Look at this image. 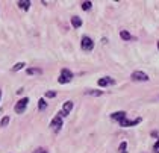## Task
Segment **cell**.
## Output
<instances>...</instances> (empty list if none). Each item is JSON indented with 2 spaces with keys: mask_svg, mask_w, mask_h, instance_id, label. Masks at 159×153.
Instances as JSON below:
<instances>
[{
  "mask_svg": "<svg viewBox=\"0 0 159 153\" xmlns=\"http://www.w3.org/2000/svg\"><path fill=\"white\" fill-rule=\"evenodd\" d=\"M73 81V73L68 70V68H62L61 70V74H59V77H58V82L64 85V83H70Z\"/></svg>",
  "mask_w": 159,
  "mask_h": 153,
  "instance_id": "6da1fadb",
  "label": "cell"
},
{
  "mask_svg": "<svg viewBox=\"0 0 159 153\" xmlns=\"http://www.w3.org/2000/svg\"><path fill=\"white\" fill-rule=\"evenodd\" d=\"M130 79H132L134 82H147L150 77H148V74H147V73L138 70V71H134V73L130 74Z\"/></svg>",
  "mask_w": 159,
  "mask_h": 153,
  "instance_id": "7a4b0ae2",
  "label": "cell"
},
{
  "mask_svg": "<svg viewBox=\"0 0 159 153\" xmlns=\"http://www.w3.org/2000/svg\"><path fill=\"white\" fill-rule=\"evenodd\" d=\"M80 47H82L84 52H91V50L94 49V41H93V38H89V36H82Z\"/></svg>",
  "mask_w": 159,
  "mask_h": 153,
  "instance_id": "3957f363",
  "label": "cell"
},
{
  "mask_svg": "<svg viewBox=\"0 0 159 153\" xmlns=\"http://www.w3.org/2000/svg\"><path fill=\"white\" fill-rule=\"evenodd\" d=\"M62 126H64V123H62V117L59 114H58L56 117H53V120L50 121V128H52L53 132H59Z\"/></svg>",
  "mask_w": 159,
  "mask_h": 153,
  "instance_id": "277c9868",
  "label": "cell"
},
{
  "mask_svg": "<svg viewBox=\"0 0 159 153\" xmlns=\"http://www.w3.org/2000/svg\"><path fill=\"white\" fill-rule=\"evenodd\" d=\"M29 105V99L27 97H23V99H20L18 102H17V105H15V112L17 114H23L26 111V108Z\"/></svg>",
  "mask_w": 159,
  "mask_h": 153,
  "instance_id": "5b68a950",
  "label": "cell"
},
{
  "mask_svg": "<svg viewBox=\"0 0 159 153\" xmlns=\"http://www.w3.org/2000/svg\"><path fill=\"white\" fill-rule=\"evenodd\" d=\"M141 120L143 118H134V120H129V118H124L121 123H120V126H123V128H132V126H136V124H139L141 123Z\"/></svg>",
  "mask_w": 159,
  "mask_h": 153,
  "instance_id": "8992f818",
  "label": "cell"
},
{
  "mask_svg": "<svg viewBox=\"0 0 159 153\" xmlns=\"http://www.w3.org/2000/svg\"><path fill=\"white\" fill-rule=\"evenodd\" d=\"M71 109H73V102L68 100V102H65V103L62 105V111L59 112V115H61V117H67V115L71 112Z\"/></svg>",
  "mask_w": 159,
  "mask_h": 153,
  "instance_id": "52a82bcc",
  "label": "cell"
},
{
  "mask_svg": "<svg viewBox=\"0 0 159 153\" xmlns=\"http://www.w3.org/2000/svg\"><path fill=\"white\" fill-rule=\"evenodd\" d=\"M98 86H108V85H114L115 81H114V77H109V76H106V77H102V79H98Z\"/></svg>",
  "mask_w": 159,
  "mask_h": 153,
  "instance_id": "ba28073f",
  "label": "cell"
},
{
  "mask_svg": "<svg viewBox=\"0 0 159 153\" xmlns=\"http://www.w3.org/2000/svg\"><path fill=\"white\" fill-rule=\"evenodd\" d=\"M111 118H112V120H115V121H118V123H121L124 118H127V115H126V112H124V111H118V112L111 114Z\"/></svg>",
  "mask_w": 159,
  "mask_h": 153,
  "instance_id": "9c48e42d",
  "label": "cell"
},
{
  "mask_svg": "<svg viewBox=\"0 0 159 153\" xmlns=\"http://www.w3.org/2000/svg\"><path fill=\"white\" fill-rule=\"evenodd\" d=\"M17 5H18V8L23 9V11H29V8H30V2H27V0H18Z\"/></svg>",
  "mask_w": 159,
  "mask_h": 153,
  "instance_id": "30bf717a",
  "label": "cell"
},
{
  "mask_svg": "<svg viewBox=\"0 0 159 153\" xmlns=\"http://www.w3.org/2000/svg\"><path fill=\"white\" fill-rule=\"evenodd\" d=\"M71 26H73L74 29L80 27V26H82V18L77 17V15H73V17H71Z\"/></svg>",
  "mask_w": 159,
  "mask_h": 153,
  "instance_id": "8fae6325",
  "label": "cell"
},
{
  "mask_svg": "<svg viewBox=\"0 0 159 153\" xmlns=\"http://www.w3.org/2000/svg\"><path fill=\"white\" fill-rule=\"evenodd\" d=\"M85 94L86 95H96V97H98V95L103 94V91H102V90H86Z\"/></svg>",
  "mask_w": 159,
  "mask_h": 153,
  "instance_id": "7c38bea8",
  "label": "cell"
},
{
  "mask_svg": "<svg viewBox=\"0 0 159 153\" xmlns=\"http://www.w3.org/2000/svg\"><path fill=\"white\" fill-rule=\"evenodd\" d=\"M120 36H121V39H124V41H130V39H134V36L130 35L127 30H121V32H120Z\"/></svg>",
  "mask_w": 159,
  "mask_h": 153,
  "instance_id": "4fadbf2b",
  "label": "cell"
},
{
  "mask_svg": "<svg viewBox=\"0 0 159 153\" xmlns=\"http://www.w3.org/2000/svg\"><path fill=\"white\" fill-rule=\"evenodd\" d=\"M26 73H27L29 76H35V74H41L43 70H41V68H27Z\"/></svg>",
  "mask_w": 159,
  "mask_h": 153,
  "instance_id": "5bb4252c",
  "label": "cell"
},
{
  "mask_svg": "<svg viewBox=\"0 0 159 153\" xmlns=\"http://www.w3.org/2000/svg\"><path fill=\"white\" fill-rule=\"evenodd\" d=\"M38 108H39L41 111H44V109L47 108V102H46L44 99H39V100H38Z\"/></svg>",
  "mask_w": 159,
  "mask_h": 153,
  "instance_id": "9a60e30c",
  "label": "cell"
},
{
  "mask_svg": "<svg viewBox=\"0 0 159 153\" xmlns=\"http://www.w3.org/2000/svg\"><path fill=\"white\" fill-rule=\"evenodd\" d=\"M25 62H17L15 65L12 67V71H18V70H21V68H25Z\"/></svg>",
  "mask_w": 159,
  "mask_h": 153,
  "instance_id": "2e32d148",
  "label": "cell"
},
{
  "mask_svg": "<svg viewBox=\"0 0 159 153\" xmlns=\"http://www.w3.org/2000/svg\"><path fill=\"white\" fill-rule=\"evenodd\" d=\"M91 6H93V3H91V2H84V3H82V9H84V11L91 9Z\"/></svg>",
  "mask_w": 159,
  "mask_h": 153,
  "instance_id": "e0dca14e",
  "label": "cell"
},
{
  "mask_svg": "<svg viewBox=\"0 0 159 153\" xmlns=\"http://www.w3.org/2000/svg\"><path fill=\"white\" fill-rule=\"evenodd\" d=\"M118 150H120V153L126 152V150H127V142H126V141H123L121 144H120V147H118Z\"/></svg>",
  "mask_w": 159,
  "mask_h": 153,
  "instance_id": "ac0fdd59",
  "label": "cell"
},
{
  "mask_svg": "<svg viewBox=\"0 0 159 153\" xmlns=\"http://www.w3.org/2000/svg\"><path fill=\"white\" fill-rule=\"evenodd\" d=\"M8 123H9V117H3L2 118V121H0V126H8Z\"/></svg>",
  "mask_w": 159,
  "mask_h": 153,
  "instance_id": "d6986e66",
  "label": "cell"
},
{
  "mask_svg": "<svg viewBox=\"0 0 159 153\" xmlns=\"http://www.w3.org/2000/svg\"><path fill=\"white\" fill-rule=\"evenodd\" d=\"M46 97H49V99L56 97V93H55V91H47V93H46Z\"/></svg>",
  "mask_w": 159,
  "mask_h": 153,
  "instance_id": "ffe728a7",
  "label": "cell"
},
{
  "mask_svg": "<svg viewBox=\"0 0 159 153\" xmlns=\"http://www.w3.org/2000/svg\"><path fill=\"white\" fill-rule=\"evenodd\" d=\"M153 150H155V153H159V140L155 142V146H153Z\"/></svg>",
  "mask_w": 159,
  "mask_h": 153,
  "instance_id": "44dd1931",
  "label": "cell"
},
{
  "mask_svg": "<svg viewBox=\"0 0 159 153\" xmlns=\"http://www.w3.org/2000/svg\"><path fill=\"white\" fill-rule=\"evenodd\" d=\"M34 153H49V152H47L46 149H37V150H35Z\"/></svg>",
  "mask_w": 159,
  "mask_h": 153,
  "instance_id": "7402d4cb",
  "label": "cell"
},
{
  "mask_svg": "<svg viewBox=\"0 0 159 153\" xmlns=\"http://www.w3.org/2000/svg\"><path fill=\"white\" fill-rule=\"evenodd\" d=\"M158 50H159V41H158Z\"/></svg>",
  "mask_w": 159,
  "mask_h": 153,
  "instance_id": "603a6c76",
  "label": "cell"
},
{
  "mask_svg": "<svg viewBox=\"0 0 159 153\" xmlns=\"http://www.w3.org/2000/svg\"><path fill=\"white\" fill-rule=\"evenodd\" d=\"M0 97H2V91H0Z\"/></svg>",
  "mask_w": 159,
  "mask_h": 153,
  "instance_id": "cb8c5ba5",
  "label": "cell"
},
{
  "mask_svg": "<svg viewBox=\"0 0 159 153\" xmlns=\"http://www.w3.org/2000/svg\"><path fill=\"white\" fill-rule=\"evenodd\" d=\"M123 153H127V150H126V152H123Z\"/></svg>",
  "mask_w": 159,
  "mask_h": 153,
  "instance_id": "d4e9b609",
  "label": "cell"
}]
</instances>
